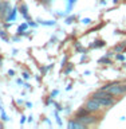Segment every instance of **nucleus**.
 <instances>
[{"mask_svg": "<svg viewBox=\"0 0 126 129\" xmlns=\"http://www.w3.org/2000/svg\"><path fill=\"white\" fill-rule=\"evenodd\" d=\"M74 118H76L78 121H80L82 124H85L86 126H89V125H93L95 124L97 121H98V117L95 116V113H90L89 110H86L83 106L79 109V110H76Z\"/></svg>", "mask_w": 126, "mask_h": 129, "instance_id": "f257e3e1", "label": "nucleus"}, {"mask_svg": "<svg viewBox=\"0 0 126 129\" xmlns=\"http://www.w3.org/2000/svg\"><path fill=\"white\" fill-rule=\"evenodd\" d=\"M91 97H94V98L98 101L101 105H102V108H110V106H113V105L117 102V100H115L114 95H111L110 93L103 91V90L95 91Z\"/></svg>", "mask_w": 126, "mask_h": 129, "instance_id": "f03ea898", "label": "nucleus"}, {"mask_svg": "<svg viewBox=\"0 0 126 129\" xmlns=\"http://www.w3.org/2000/svg\"><path fill=\"white\" fill-rule=\"evenodd\" d=\"M99 90L107 91V93H110V94L114 95V97H119V95L126 94V82H123V83L111 82V83H107V85H105V86H102Z\"/></svg>", "mask_w": 126, "mask_h": 129, "instance_id": "7ed1b4c3", "label": "nucleus"}, {"mask_svg": "<svg viewBox=\"0 0 126 129\" xmlns=\"http://www.w3.org/2000/svg\"><path fill=\"white\" fill-rule=\"evenodd\" d=\"M83 108L86 109V110H89L90 113H98V112H101V109H102V105H101L94 97H91V98H89L86 102H85Z\"/></svg>", "mask_w": 126, "mask_h": 129, "instance_id": "20e7f679", "label": "nucleus"}, {"mask_svg": "<svg viewBox=\"0 0 126 129\" xmlns=\"http://www.w3.org/2000/svg\"><path fill=\"white\" fill-rule=\"evenodd\" d=\"M67 128L68 129H86L87 126L85 124H82L80 121H78L76 118H71L67 122Z\"/></svg>", "mask_w": 126, "mask_h": 129, "instance_id": "39448f33", "label": "nucleus"}, {"mask_svg": "<svg viewBox=\"0 0 126 129\" xmlns=\"http://www.w3.org/2000/svg\"><path fill=\"white\" fill-rule=\"evenodd\" d=\"M18 12H19V8H18V6H14V7H12V10L10 11V14H8V15L6 16L4 22H8V23L15 22L16 18H18Z\"/></svg>", "mask_w": 126, "mask_h": 129, "instance_id": "423d86ee", "label": "nucleus"}, {"mask_svg": "<svg viewBox=\"0 0 126 129\" xmlns=\"http://www.w3.org/2000/svg\"><path fill=\"white\" fill-rule=\"evenodd\" d=\"M12 10V6H11V3L10 2H6L4 0V6L2 8V12H0V20H4L6 19V16L10 14V11Z\"/></svg>", "mask_w": 126, "mask_h": 129, "instance_id": "0eeeda50", "label": "nucleus"}, {"mask_svg": "<svg viewBox=\"0 0 126 129\" xmlns=\"http://www.w3.org/2000/svg\"><path fill=\"white\" fill-rule=\"evenodd\" d=\"M18 8H19V12H20V15L23 16L24 19L27 20H30V19H32V18H30V16H28V6L26 3H20L19 6H18Z\"/></svg>", "mask_w": 126, "mask_h": 129, "instance_id": "6e6552de", "label": "nucleus"}, {"mask_svg": "<svg viewBox=\"0 0 126 129\" xmlns=\"http://www.w3.org/2000/svg\"><path fill=\"white\" fill-rule=\"evenodd\" d=\"M28 23H22L20 26L18 27V31H16V34H18L19 36H23V35H28L30 32H28L27 30H28Z\"/></svg>", "mask_w": 126, "mask_h": 129, "instance_id": "1a4fd4ad", "label": "nucleus"}, {"mask_svg": "<svg viewBox=\"0 0 126 129\" xmlns=\"http://www.w3.org/2000/svg\"><path fill=\"white\" fill-rule=\"evenodd\" d=\"M105 46H106V42H105V40H102V39H97V40H94V42L90 43V48H95V50L102 48V47H105Z\"/></svg>", "mask_w": 126, "mask_h": 129, "instance_id": "9d476101", "label": "nucleus"}, {"mask_svg": "<svg viewBox=\"0 0 126 129\" xmlns=\"http://www.w3.org/2000/svg\"><path fill=\"white\" fill-rule=\"evenodd\" d=\"M36 22H38V24H40V26H44V27H54V26H56V20H55V19H52V20H42V19H38Z\"/></svg>", "mask_w": 126, "mask_h": 129, "instance_id": "9b49d317", "label": "nucleus"}, {"mask_svg": "<svg viewBox=\"0 0 126 129\" xmlns=\"http://www.w3.org/2000/svg\"><path fill=\"white\" fill-rule=\"evenodd\" d=\"M126 50V42H121V43H118V44H115L114 46V48H113V51L114 52H123Z\"/></svg>", "mask_w": 126, "mask_h": 129, "instance_id": "f8f14e48", "label": "nucleus"}, {"mask_svg": "<svg viewBox=\"0 0 126 129\" xmlns=\"http://www.w3.org/2000/svg\"><path fill=\"white\" fill-rule=\"evenodd\" d=\"M75 4H76V0H66V14L67 15L71 12V10L74 8Z\"/></svg>", "mask_w": 126, "mask_h": 129, "instance_id": "ddd939ff", "label": "nucleus"}, {"mask_svg": "<svg viewBox=\"0 0 126 129\" xmlns=\"http://www.w3.org/2000/svg\"><path fill=\"white\" fill-rule=\"evenodd\" d=\"M98 63H101V64H111L110 56L105 55V56H102V58H99V59H98Z\"/></svg>", "mask_w": 126, "mask_h": 129, "instance_id": "4468645a", "label": "nucleus"}, {"mask_svg": "<svg viewBox=\"0 0 126 129\" xmlns=\"http://www.w3.org/2000/svg\"><path fill=\"white\" fill-rule=\"evenodd\" d=\"M0 38H2L4 42H10V36H8L7 31H6V30H3L2 27H0Z\"/></svg>", "mask_w": 126, "mask_h": 129, "instance_id": "2eb2a0df", "label": "nucleus"}, {"mask_svg": "<svg viewBox=\"0 0 126 129\" xmlns=\"http://www.w3.org/2000/svg\"><path fill=\"white\" fill-rule=\"evenodd\" d=\"M75 19H76L75 15H68L64 18V24H71L72 22H75Z\"/></svg>", "mask_w": 126, "mask_h": 129, "instance_id": "dca6fc26", "label": "nucleus"}, {"mask_svg": "<svg viewBox=\"0 0 126 129\" xmlns=\"http://www.w3.org/2000/svg\"><path fill=\"white\" fill-rule=\"evenodd\" d=\"M54 116H55V120H56V124L59 126H62V120H60V116H59V110H54Z\"/></svg>", "mask_w": 126, "mask_h": 129, "instance_id": "f3484780", "label": "nucleus"}, {"mask_svg": "<svg viewBox=\"0 0 126 129\" xmlns=\"http://www.w3.org/2000/svg\"><path fill=\"white\" fill-rule=\"evenodd\" d=\"M80 23L82 24H86V26H89V24H91L93 23V20L90 18H82L80 19Z\"/></svg>", "mask_w": 126, "mask_h": 129, "instance_id": "a211bd4d", "label": "nucleus"}, {"mask_svg": "<svg viewBox=\"0 0 126 129\" xmlns=\"http://www.w3.org/2000/svg\"><path fill=\"white\" fill-rule=\"evenodd\" d=\"M115 59H117V60H121V62H123V60H125V55L122 54V52H118V54H115Z\"/></svg>", "mask_w": 126, "mask_h": 129, "instance_id": "6ab92c4d", "label": "nucleus"}, {"mask_svg": "<svg viewBox=\"0 0 126 129\" xmlns=\"http://www.w3.org/2000/svg\"><path fill=\"white\" fill-rule=\"evenodd\" d=\"M50 67H51V64H50V66H43V67H40V73H42V75L46 74V73L48 71V69H50Z\"/></svg>", "mask_w": 126, "mask_h": 129, "instance_id": "aec40b11", "label": "nucleus"}, {"mask_svg": "<svg viewBox=\"0 0 126 129\" xmlns=\"http://www.w3.org/2000/svg\"><path fill=\"white\" fill-rule=\"evenodd\" d=\"M27 23H28V26H30V27H34V28L39 26V24H38V23H36V22H34V20H32V19H30V20H28V22H27Z\"/></svg>", "mask_w": 126, "mask_h": 129, "instance_id": "412c9836", "label": "nucleus"}, {"mask_svg": "<svg viewBox=\"0 0 126 129\" xmlns=\"http://www.w3.org/2000/svg\"><path fill=\"white\" fill-rule=\"evenodd\" d=\"M22 77H23V79H30L31 78V74L28 71H23L22 73Z\"/></svg>", "mask_w": 126, "mask_h": 129, "instance_id": "4be33fe9", "label": "nucleus"}, {"mask_svg": "<svg viewBox=\"0 0 126 129\" xmlns=\"http://www.w3.org/2000/svg\"><path fill=\"white\" fill-rule=\"evenodd\" d=\"M0 113H2V120L3 121H8V120H10V118H8V116H7V113H6V110H2Z\"/></svg>", "mask_w": 126, "mask_h": 129, "instance_id": "5701e85b", "label": "nucleus"}, {"mask_svg": "<svg viewBox=\"0 0 126 129\" xmlns=\"http://www.w3.org/2000/svg\"><path fill=\"white\" fill-rule=\"evenodd\" d=\"M72 69H74V66H72V63H71V66H68V67L66 69V70H64V74H70Z\"/></svg>", "mask_w": 126, "mask_h": 129, "instance_id": "b1692460", "label": "nucleus"}, {"mask_svg": "<svg viewBox=\"0 0 126 129\" xmlns=\"http://www.w3.org/2000/svg\"><path fill=\"white\" fill-rule=\"evenodd\" d=\"M58 94H59V90H54V91H51L50 97H51V98H55V97L58 95Z\"/></svg>", "mask_w": 126, "mask_h": 129, "instance_id": "393cba45", "label": "nucleus"}, {"mask_svg": "<svg viewBox=\"0 0 126 129\" xmlns=\"http://www.w3.org/2000/svg\"><path fill=\"white\" fill-rule=\"evenodd\" d=\"M8 75H10V77H14V75H15V70H8Z\"/></svg>", "mask_w": 126, "mask_h": 129, "instance_id": "a878e982", "label": "nucleus"}, {"mask_svg": "<svg viewBox=\"0 0 126 129\" xmlns=\"http://www.w3.org/2000/svg\"><path fill=\"white\" fill-rule=\"evenodd\" d=\"M26 118H27V117L23 114V116H22V120H20V124H24V122H26Z\"/></svg>", "mask_w": 126, "mask_h": 129, "instance_id": "bb28decb", "label": "nucleus"}, {"mask_svg": "<svg viewBox=\"0 0 126 129\" xmlns=\"http://www.w3.org/2000/svg\"><path fill=\"white\" fill-rule=\"evenodd\" d=\"M16 83H18V85H23V79L22 78H18V79H16Z\"/></svg>", "mask_w": 126, "mask_h": 129, "instance_id": "cd10ccee", "label": "nucleus"}, {"mask_svg": "<svg viewBox=\"0 0 126 129\" xmlns=\"http://www.w3.org/2000/svg\"><path fill=\"white\" fill-rule=\"evenodd\" d=\"M26 106H27L28 109H31V108H32V102H26Z\"/></svg>", "mask_w": 126, "mask_h": 129, "instance_id": "c85d7f7f", "label": "nucleus"}, {"mask_svg": "<svg viewBox=\"0 0 126 129\" xmlns=\"http://www.w3.org/2000/svg\"><path fill=\"white\" fill-rule=\"evenodd\" d=\"M4 6V0H0V12H2V8Z\"/></svg>", "mask_w": 126, "mask_h": 129, "instance_id": "c756f323", "label": "nucleus"}, {"mask_svg": "<svg viewBox=\"0 0 126 129\" xmlns=\"http://www.w3.org/2000/svg\"><path fill=\"white\" fill-rule=\"evenodd\" d=\"M19 39H20V38H19V35H18V36H14V38H12V40H14V42H18Z\"/></svg>", "mask_w": 126, "mask_h": 129, "instance_id": "7c9ffc66", "label": "nucleus"}, {"mask_svg": "<svg viewBox=\"0 0 126 129\" xmlns=\"http://www.w3.org/2000/svg\"><path fill=\"white\" fill-rule=\"evenodd\" d=\"M32 118H34V117H32V116H30V117H28V118H27V120H28V121H30V122H32Z\"/></svg>", "mask_w": 126, "mask_h": 129, "instance_id": "2f4dec72", "label": "nucleus"}, {"mask_svg": "<svg viewBox=\"0 0 126 129\" xmlns=\"http://www.w3.org/2000/svg\"><path fill=\"white\" fill-rule=\"evenodd\" d=\"M118 2H119V0H113V3H114V4H117Z\"/></svg>", "mask_w": 126, "mask_h": 129, "instance_id": "473e14b6", "label": "nucleus"}, {"mask_svg": "<svg viewBox=\"0 0 126 129\" xmlns=\"http://www.w3.org/2000/svg\"><path fill=\"white\" fill-rule=\"evenodd\" d=\"M123 66H125V67H126V62H123Z\"/></svg>", "mask_w": 126, "mask_h": 129, "instance_id": "72a5a7b5", "label": "nucleus"}, {"mask_svg": "<svg viewBox=\"0 0 126 129\" xmlns=\"http://www.w3.org/2000/svg\"><path fill=\"white\" fill-rule=\"evenodd\" d=\"M0 63H2V58H0Z\"/></svg>", "mask_w": 126, "mask_h": 129, "instance_id": "f704fd0d", "label": "nucleus"}, {"mask_svg": "<svg viewBox=\"0 0 126 129\" xmlns=\"http://www.w3.org/2000/svg\"><path fill=\"white\" fill-rule=\"evenodd\" d=\"M0 27H2V22H0Z\"/></svg>", "mask_w": 126, "mask_h": 129, "instance_id": "c9c22d12", "label": "nucleus"}]
</instances>
